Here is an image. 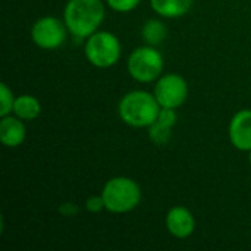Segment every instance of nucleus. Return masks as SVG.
Here are the masks:
<instances>
[{
	"label": "nucleus",
	"instance_id": "f257e3e1",
	"mask_svg": "<svg viewBox=\"0 0 251 251\" xmlns=\"http://www.w3.org/2000/svg\"><path fill=\"white\" fill-rule=\"evenodd\" d=\"M65 25L78 38L90 37L104 19L101 0H69L65 7Z\"/></svg>",
	"mask_w": 251,
	"mask_h": 251
},
{
	"label": "nucleus",
	"instance_id": "f03ea898",
	"mask_svg": "<svg viewBox=\"0 0 251 251\" xmlns=\"http://www.w3.org/2000/svg\"><path fill=\"white\" fill-rule=\"evenodd\" d=\"M162 106L157 99L147 91H131L119 103L121 119L134 128H149L157 119Z\"/></svg>",
	"mask_w": 251,
	"mask_h": 251
},
{
	"label": "nucleus",
	"instance_id": "7ed1b4c3",
	"mask_svg": "<svg viewBox=\"0 0 251 251\" xmlns=\"http://www.w3.org/2000/svg\"><path fill=\"white\" fill-rule=\"evenodd\" d=\"M101 197L104 207L112 213H126L135 209L141 200V190L135 181L126 176H116L106 182Z\"/></svg>",
	"mask_w": 251,
	"mask_h": 251
},
{
	"label": "nucleus",
	"instance_id": "20e7f679",
	"mask_svg": "<svg viewBox=\"0 0 251 251\" xmlns=\"http://www.w3.org/2000/svg\"><path fill=\"white\" fill-rule=\"evenodd\" d=\"M85 56L88 62L97 68H110L121 57V43L112 32H94L87 40Z\"/></svg>",
	"mask_w": 251,
	"mask_h": 251
},
{
	"label": "nucleus",
	"instance_id": "39448f33",
	"mask_svg": "<svg viewBox=\"0 0 251 251\" xmlns=\"http://www.w3.org/2000/svg\"><path fill=\"white\" fill-rule=\"evenodd\" d=\"M128 71L134 79L151 82L157 79L163 71V57L154 47H138L128 57Z\"/></svg>",
	"mask_w": 251,
	"mask_h": 251
},
{
	"label": "nucleus",
	"instance_id": "423d86ee",
	"mask_svg": "<svg viewBox=\"0 0 251 251\" xmlns=\"http://www.w3.org/2000/svg\"><path fill=\"white\" fill-rule=\"evenodd\" d=\"M187 96H188L187 81L176 74L163 75L154 87V97L157 99L162 107L176 109L181 104H184Z\"/></svg>",
	"mask_w": 251,
	"mask_h": 251
},
{
	"label": "nucleus",
	"instance_id": "0eeeda50",
	"mask_svg": "<svg viewBox=\"0 0 251 251\" xmlns=\"http://www.w3.org/2000/svg\"><path fill=\"white\" fill-rule=\"evenodd\" d=\"M31 38L41 49H57L66 38V25L54 16L40 18L31 28Z\"/></svg>",
	"mask_w": 251,
	"mask_h": 251
},
{
	"label": "nucleus",
	"instance_id": "6e6552de",
	"mask_svg": "<svg viewBox=\"0 0 251 251\" xmlns=\"http://www.w3.org/2000/svg\"><path fill=\"white\" fill-rule=\"evenodd\" d=\"M229 138L235 149L251 150V110H240L231 121Z\"/></svg>",
	"mask_w": 251,
	"mask_h": 251
},
{
	"label": "nucleus",
	"instance_id": "1a4fd4ad",
	"mask_svg": "<svg viewBox=\"0 0 251 251\" xmlns=\"http://www.w3.org/2000/svg\"><path fill=\"white\" fill-rule=\"evenodd\" d=\"M166 228L176 238H187L194 232L196 221L193 213L181 206L172 207L166 215Z\"/></svg>",
	"mask_w": 251,
	"mask_h": 251
},
{
	"label": "nucleus",
	"instance_id": "9d476101",
	"mask_svg": "<svg viewBox=\"0 0 251 251\" xmlns=\"http://www.w3.org/2000/svg\"><path fill=\"white\" fill-rule=\"evenodd\" d=\"M176 119L178 118H176L175 109L162 107L157 119L154 121V124H151L149 126L150 140L157 146L166 144L169 141V138H171V132H172L174 125L176 124Z\"/></svg>",
	"mask_w": 251,
	"mask_h": 251
},
{
	"label": "nucleus",
	"instance_id": "9b49d317",
	"mask_svg": "<svg viewBox=\"0 0 251 251\" xmlns=\"http://www.w3.org/2000/svg\"><path fill=\"white\" fill-rule=\"evenodd\" d=\"M26 129L19 118L3 116L0 122V141L6 147H18L24 143Z\"/></svg>",
	"mask_w": 251,
	"mask_h": 251
},
{
	"label": "nucleus",
	"instance_id": "f8f14e48",
	"mask_svg": "<svg viewBox=\"0 0 251 251\" xmlns=\"http://www.w3.org/2000/svg\"><path fill=\"white\" fill-rule=\"evenodd\" d=\"M150 3L156 13L165 18H179L191 9L194 0H150Z\"/></svg>",
	"mask_w": 251,
	"mask_h": 251
},
{
	"label": "nucleus",
	"instance_id": "ddd939ff",
	"mask_svg": "<svg viewBox=\"0 0 251 251\" xmlns=\"http://www.w3.org/2000/svg\"><path fill=\"white\" fill-rule=\"evenodd\" d=\"M41 112V106L40 101L29 94H24L15 99V104H13V113L22 119V121H32L35 119Z\"/></svg>",
	"mask_w": 251,
	"mask_h": 251
},
{
	"label": "nucleus",
	"instance_id": "4468645a",
	"mask_svg": "<svg viewBox=\"0 0 251 251\" xmlns=\"http://www.w3.org/2000/svg\"><path fill=\"white\" fill-rule=\"evenodd\" d=\"M143 37L144 40L151 44V46H156L159 43H162L166 37V28L162 22L156 21V19H151L149 22H146V25L143 26Z\"/></svg>",
	"mask_w": 251,
	"mask_h": 251
},
{
	"label": "nucleus",
	"instance_id": "2eb2a0df",
	"mask_svg": "<svg viewBox=\"0 0 251 251\" xmlns=\"http://www.w3.org/2000/svg\"><path fill=\"white\" fill-rule=\"evenodd\" d=\"M15 97L9 87L6 84H0V116H7L10 112H13Z\"/></svg>",
	"mask_w": 251,
	"mask_h": 251
},
{
	"label": "nucleus",
	"instance_id": "dca6fc26",
	"mask_svg": "<svg viewBox=\"0 0 251 251\" xmlns=\"http://www.w3.org/2000/svg\"><path fill=\"white\" fill-rule=\"evenodd\" d=\"M106 1L116 12H129L135 9L140 3V0H106Z\"/></svg>",
	"mask_w": 251,
	"mask_h": 251
},
{
	"label": "nucleus",
	"instance_id": "f3484780",
	"mask_svg": "<svg viewBox=\"0 0 251 251\" xmlns=\"http://www.w3.org/2000/svg\"><path fill=\"white\" fill-rule=\"evenodd\" d=\"M85 207H87V210L91 212V213H97V212H100L101 209H106V207H104V200H103L101 196H100V197H90V199L87 200V203H85Z\"/></svg>",
	"mask_w": 251,
	"mask_h": 251
},
{
	"label": "nucleus",
	"instance_id": "a211bd4d",
	"mask_svg": "<svg viewBox=\"0 0 251 251\" xmlns=\"http://www.w3.org/2000/svg\"><path fill=\"white\" fill-rule=\"evenodd\" d=\"M250 163H251V150H250Z\"/></svg>",
	"mask_w": 251,
	"mask_h": 251
}]
</instances>
